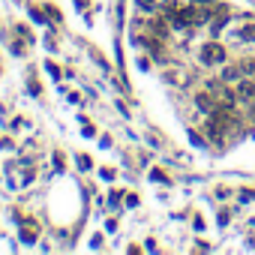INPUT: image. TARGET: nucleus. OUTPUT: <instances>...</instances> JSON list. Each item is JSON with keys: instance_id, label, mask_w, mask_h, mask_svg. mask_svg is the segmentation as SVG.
Listing matches in <instances>:
<instances>
[{"instance_id": "1", "label": "nucleus", "mask_w": 255, "mask_h": 255, "mask_svg": "<svg viewBox=\"0 0 255 255\" xmlns=\"http://www.w3.org/2000/svg\"><path fill=\"white\" fill-rule=\"evenodd\" d=\"M201 63H204V66H216V63H225V48H222V45H216V42L204 45V48H201Z\"/></svg>"}, {"instance_id": "9", "label": "nucleus", "mask_w": 255, "mask_h": 255, "mask_svg": "<svg viewBox=\"0 0 255 255\" xmlns=\"http://www.w3.org/2000/svg\"><path fill=\"white\" fill-rule=\"evenodd\" d=\"M138 6H144V9H153V0H138Z\"/></svg>"}, {"instance_id": "5", "label": "nucleus", "mask_w": 255, "mask_h": 255, "mask_svg": "<svg viewBox=\"0 0 255 255\" xmlns=\"http://www.w3.org/2000/svg\"><path fill=\"white\" fill-rule=\"evenodd\" d=\"M243 39H255V24H246L243 27Z\"/></svg>"}, {"instance_id": "7", "label": "nucleus", "mask_w": 255, "mask_h": 255, "mask_svg": "<svg viewBox=\"0 0 255 255\" xmlns=\"http://www.w3.org/2000/svg\"><path fill=\"white\" fill-rule=\"evenodd\" d=\"M189 141H192V144H195V147H204V141H201V138H198V135H195V132H189Z\"/></svg>"}, {"instance_id": "2", "label": "nucleus", "mask_w": 255, "mask_h": 255, "mask_svg": "<svg viewBox=\"0 0 255 255\" xmlns=\"http://www.w3.org/2000/svg\"><path fill=\"white\" fill-rule=\"evenodd\" d=\"M36 234H39V225L30 222V219H21V240H24V243H33Z\"/></svg>"}, {"instance_id": "6", "label": "nucleus", "mask_w": 255, "mask_h": 255, "mask_svg": "<svg viewBox=\"0 0 255 255\" xmlns=\"http://www.w3.org/2000/svg\"><path fill=\"white\" fill-rule=\"evenodd\" d=\"M150 180H159V183H168V177H165L162 171H153V174H150Z\"/></svg>"}, {"instance_id": "8", "label": "nucleus", "mask_w": 255, "mask_h": 255, "mask_svg": "<svg viewBox=\"0 0 255 255\" xmlns=\"http://www.w3.org/2000/svg\"><path fill=\"white\" fill-rule=\"evenodd\" d=\"M78 165H81V171H87L90 168V159L87 156H78Z\"/></svg>"}, {"instance_id": "4", "label": "nucleus", "mask_w": 255, "mask_h": 255, "mask_svg": "<svg viewBox=\"0 0 255 255\" xmlns=\"http://www.w3.org/2000/svg\"><path fill=\"white\" fill-rule=\"evenodd\" d=\"M237 93H240L243 99H255V84H252V81H240Z\"/></svg>"}, {"instance_id": "3", "label": "nucleus", "mask_w": 255, "mask_h": 255, "mask_svg": "<svg viewBox=\"0 0 255 255\" xmlns=\"http://www.w3.org/2000/svg\"><path fill=\"white\" fill-rule=\"evenodd\" d=\"M195 105L204 108V111H216V102H213L210 93H198V96H195Z\"/></svg>"}]
</instances>
